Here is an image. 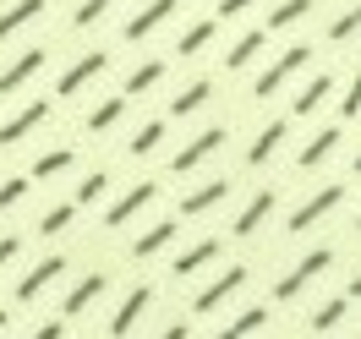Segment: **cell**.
<instances>
[{"mask_svg": "<svg viewBox=\"0 0 361 339\" xmlns=\"http://www.w3.org/2000/svg\"><path fill=\"white\" fill-rule=\"evenodd\" d=\"M121 115H126V93H115V99H99V104L88 110V132H93V137H99V132H110Z\"/></svg>", "mask_w": 361, "mask_h": 339, "instance_id": "cell-21", "label": "cell"}, {"mask_svg": "<svg viewBox=\"0 0 361 339\" xmlns=\"http://www.w3.org/2000/svg\"><path fill=\"white\" fill-rule=\"evenodd\" d=\"M263 39H269V27H252V33H241L235 44H230V55H225V66L230 71H241V66H252L257 55H263Z\"/></svg>", "mask_w": 361, "mask_h": 339, "instance_id": "cell-18", "label": "cell"}, {"mask_svg": "<svg viewBox=\"0 0 361 339\" xmlns=\"http://www.w3.org/2000/svg\"><path fill=\"white\" fill-rule=\"evenodd\" d=\"M27 339H66V317H49V323H39Z\"/></svg>", "mask_w": 361, "mask_h": 339, "instance_id": "cell-37", "label": "cell"}, {"mask_svg": "<svg viewBox=\"0 0 361 339\" xmlns=\"http://www.w3.org/2000/svg\"><path fill=\"white\" fill-rule=\"evenodd\" d=\"M225 192H230V181H208V186H197V192H186V197H180V214H186V219H192V214H208V208L219 203Z\"/></svg>", "mask_w": 361, "mask_h": 339, "instance_id": "cell-22", "label": "cell"}, {"mask_svg": "<svg viewBox=\"0 0 361 339\" xmlns=\"http://www.w3.org/2000/svg\"><path fill=\"white\" fill-rule=\"evenodd\" d=\"M219 148H225V126H208V132H197L176 159H170V170H176V175H192V170H197L203 159H214Z\"/></svg>", "mask_w": 361, "mask_h": 339, "instance_id": "cell-4", "label": "cell"}, {"mask_svg": "<svg viewBox=\"0 0 361 339\" xmlns=\"http://www.w3.org/2000/svg\"><path fill=\"white\" fill-rule=\"evenodd\" d=\"M339 115H361V71H356V82L345 88V104H339Z\"/></svg>", "mask_w": 361, "mask_h": 339, "instance_id": "cell-38", "label": "cell"}, {"mask_svg": "<svg viewBox=\"0 0 361 339\" xmlns=\"http://www.w3.org/2000/svg\"><path fill=\"white\" fill-rule=\"evenodd\" d=\"M334 142H339V132H317L312 142H307V148H301V154H295V164H301V170H317V164H323V159L334 154Z\"/></svg>", "mask_w": 361, "mask_h": 339, "instance_id": "cell-25", "label": "cell"}, {"mask_svg": "<svg viewBox=\"0 0 361 339\" xmlns=\"http://www.w3.org/2000/svg\"><path fill=\"white\" fill-rule=\"evenodd\" d=\"M356 33H361V0L350 6V11H345V17H339V23H329V39H334V44L356 39Z\"/></svg>", "mask_w": 361, "mask_h": 339, "instance_id": "cell-33", "label": "cell"}, {"mask_svg": "<svg viewBox=\"0 0 361 339\" xmlns=\"http://www.w3.org/2000/svg\"><path fill=\"white\" fill-rule=\"evenodd\" d=\"M159 142H164V121H148V126H137V132H132L126 154H132V159H142V154H154Z\"/></svg>", "mask_w": 361, "mask_h": 339, "instance_id": "cell-29", "label": "cell"}, {"mask_svg": "<svg viewBox=\"0 0 361 339\" xmlns=\"http://www.w3.org/2000/svg\"><path fill=\"white\" fill-rule=\"evenodd\" d=\"M339 323H345V301H323V307H317V317H312L317 334H334Z\"/></svg>", "mask_w": 361, "mask_h": 339, "instance_id": "cell-34", "label": "cell"}, {"mask_svg": "<svg viewBox=\"0 0 361 339\" xmlns=\"http://www.w3.org/2000/svg\"><path fill=\"white\" fill-rule=\"evenodd\" d=\"M274 214V192H257L247 208H241V219H235V235H257V225Z\"/></svg>", "mask_w": 361, "mask_h": 339, "instance_id": "cell-24", "label": "cell"}, {"mask_svg": "<svg viewBox=\"0 0 361 339\" xmlns=\"http://www.w3.org/2000/svg\"><path fill=\"white\" fill-rule=\"evenodd\" d=\"M6 323H11V312H6V307H0V328H6Z\"/></svg>", "mask_w": 361, "mask_h": 339, "instance_id": "cell-43", "label": "cell"}, {"mask_svg": "<svg viewBox=\"0 0 361 339\" xmlns=\"http://www.w3.org/2000/svg\"><path fill=\"white\" fill-rule=\"evenodd\" d=\"M104 192H110V170H88V175L77 181V197H71V203H77V208H88V203H99Z\"/></svg>", "mask_w": 361, "mask_h": 339, "instance_id": "cell-27", "label": "cell"}, {"mask_svg": "<svg viewBox=\"0 0 361 339\" xmlns=\"http://www.w3.org/2000/svg\"><path fill=\"white\" fill-rule=\"evenodd\" d=\"M44 121H49V99H33V104H23L11 121H0V148H17V142H23V137H33Z\"/></svg>", "mask_w": 361, "mask_h": 339, "instance_id": "cell-5", "label": "cell"}, {"mask_svg": "<svg viewBox=\"0 0 361 339\" xmlns=\"http://www.w3.org/2000/svg\"><path fill=\"white\" fill-rule=\"evenodd\" d=\"M61 273H66V257H61V252L39 257V263H33V269L23 273V285H17V301H39V295H44L49 285L61 279Z\"/></svg>", "mask_w": 361, "mask_h": 339, "instance_id": "cell-6", "label": "cell"}, {"mask_svg": "<svg viewBox=\"0 0 361 339\" xmlns=\"http://www.w3.org/2000/svg\"><path fill=\"white\" fill-rule=\"evenodd\" d=\"M263 323H269V312H263V307H252V312H241L235 323H225V328H219L214 339H252L257 328H263Z\"/></svg>", "mask_w": 361, "mask_h": 339, "instance_id": "cell-26", "label": "cell"}, {"mask_svg": "<svg viewBox=\"0 0 361 339\" xmlns=\"http://www.w3.org/2000/svg\"><path fill=\"white\" fill-rule=\"evenodd\" d=\"M27 186H33L27 175H11V181H0V208H17V203L27 197Z\"/></svg>", "mask_w": 361, "mask_h": 339, "instance_id": "cell-36", "label": "cell"}, {"mask_svg": "<svg viewBox=\"0 0 361 339\" xmlns=\"http://www.w3.org/2000/svg\"><path fill=\"white\" fill-rule=\"evenodd\" d=\"M71 219H77V203H55V208L44 214V219H39V235H61V230H66Z\"/></svg>", "mask_w": 361, "mask_h": 339, "instance_id": "cell-32", "label": "cell"}, {"mask_svg": "<svg viewBox=\"0 0 361 339\" xmlns=\"http://www.w3.org/2000/svg\"><path fill=\"white\" fill-rule=\"evenodd\" d=\"M241 285H247V269H241V263H230V269L219 273L214 285H203V290H197V312H214V307H225V301L241 290Z\"/></svg>", "mask_w": 361, "mask_h": 339, "instance_id": "cell-10", "label": "cell"}, {"mask_svg": "<svg viewBox=\"0 0 361 339\" xmlns=\"http://www.w3.org/2000/svg\"><path fill=\"white\" fill-rule=\"evenodd\" d=\"M170 241H176V219H159V225H148V230L132 241V257H137V263H148V257H159Z\"/></svg>", "mask_w": 361, "mask_h": 339, "instance_id": "cell-13", "label": "cell"}, {"mask_svg": "<svg viewBox=\"0 0 361 339\" xmlns=\"http://www.w3.org/2000/svg\"><path fill=\"white\" fill-rule=\"evenodd\" d=\"M170 17H176V0H148V6L132 17V23L121 27V39H126V44H142V39H148L159 23H170Z\"/></svg>", "mask_w": 361, "mask_h": 339, "instance_id": "cell-8", "label": "cell"}, {"mask_svg": "<svg viewBox=\"0 0 361 339\" xmlns=\"http://www.w3.org/2000/svg\"><path fill=\"white\" fill-rule=\"evenodd\" d=\"M356 175H361V154H356Z\"/></svg>", "mask_w": 361, "mask_h": 339, "instance_id": "cell-44", "label": "cell"}, {"mask_svg": "<svg viewBox=\"0 0 361 339\" xmlns=\"http://www.w3.org/2000/svg\"><path fill=\"white\" fill-rule=\"evenodd\" d=\"M285 132H290V121H269V126L257 132V142H252V154H247V164H252V170H263V164H269V159L279 154Z\"/></svg>", "mask_w": 361, "mask_h": 339, "instance_id": "cell-16", "label": "cell"}, {"mask_svg": "<svg viewBox=\"0 0 361 339\" xmlns=\"http://www.w3.org/2000/svg\"><path fill=\"white\" fill-rule=\"evenodd\" d=\"M39 66H44V49H23L11 66L0 71V93H17V88H27L33 77H39Z\"/></svg>", "mask_w": 361, "mask_h": 339, "instance_id": "cell-12", "label": "cell"}, {"mask_svg": "<svg viewBox=\"0 0 361 339\" xmlns=\"http://www.w3.org/2000/svg\"><path fill=\"white\" fill-rule=\"evenodd\" d=\"M307 61H312V49H307V44H290V49H285V55H279L269 71H263V77H257V82H252V93H257V99H274V93L285 88L295 71L307 66Z\"/></svg>", "mask_w": 361, "mask_h": 339, "instance_id": "cell-2", "label": "cell"}, {"mask_svg": "<svg viewBox=\"0 0 361 339\" xmlns=\"http://www.w3.org/2000/svg\"><path fill=\"white\" fill-rule=\"evenodd\" d=\"M104 66H110V55H104V49H88L82 61H71V66L61 71V82H55V93H61V99H77V93L88 88L93 77H104Z\"/></svg>", "mask_w": 361, "mask_h": 339, "instance_id": "cell-3", "label": "cell"}, {"mask_svg": "<svg viewBox=\"0 0 361 339\" xmlns=\"http://www.w3.org/2000/svg\"><path fill=\"white\" fill-rule=\"evenodd\" d=\"M329 263H334V252H329V247L307 252V257H301V263H295V269L285 273L279 285H274V301H295V295L307 290V285H312V279H317V273H323V269H329Z\"/></svg>", "mask_w": 361, "mask_h": 339, "instance_id": "cell-1", "label": "cell"}, {"mask_svg": "<svg viewBox=\"0 0 361 339\" xmlns=\"http://www.w3.org/2000/svg\"><path fill=\"white\" fill-rule=\"evenodd\" d=\"M345 295H350V301H361V273L350 279V285H345Z\"/></svg>", "mask_w": 361, "mask_h": 339, "instance_id": "cell-42", "label": "cell"}, {"mask_svg": "<svg viewBox=\"0 0 361 339\" xmlns=\"http://www.w3.org/2000/svg\"><path fill=\"white\" fill-rule=\"evenodd\" d=\"M257 0H219V17H241V11H252Z\"/></svg>", "mask_w": 361, "mask_h": 339, "instance_id": "cell-40", "label": "cell"}, {"mask_svg": "<svg viewBox=\"0 0 361 339\" xmlns=\"http://www.w3.org/2000/svg\"><path fill=\"white\" fill-rule=\"evenodd\" d=\"M159 77H164V61H142V66L126 77V88H121V93H126V99H137V93H148V88H154Z\"/></svg>", "mask_w": 361, "mask_h": 339, "instance_id": "cell-30", "label": "cell"}, {"mask_svg": "<svg viewBox=\"0 0 361 339\" xmlns=\"http://www.w3.org/2000/svg\"><path fill=\"white\" fill-rule=\"evenodd\" d=\"M329 93H334V77H329V71H317L312 82H307V88L295 93V104H290V115H312L317 104H323V99H329Z\"/></svg>", "mask_w": 361, "mask_h": 339, "instance_id": "cell-20", "label": "cell"}, {"mask_svg": "<svg viewBox=\"0 0 361 339\" xmlns=\"http://www.w3.org/2000/svg\"><path fill=\"white\" fill-rule=\"evenodd\" d=\"M104 11H110V0H82V6L71 11V27H93V23H104Z\"/></svg>", "mask_w": 361, "mask_h": 339, "instance_id": "cell-35", "label": "cell"}, {"mask_svg": "<svg viewBox=\"0 0 361 339\" xmlns=\"http://www.w3.org/2000/svg\"><path fill=\"white\" fill-rule=\"evenodd\" d=\"M154 197H159V181H137L132 192H126V197H115V203H110V214H104V225H110V230H121L126 219H132V214H142V208L154 203Z\"/></svg>", "mask_w": 361, "mask_h": 339, "instance_id": "cell-9", "label": "cell"}, {"mask_svg": "<svg viewBox=\"0 0 361 339\" xmlns=\"http://www.w3.org/2000/svg\"><path fill=\"white\" fill-rule=\"evenodd\" d=\"M44 17V0H17V6H6L0 11V44L11 39V33H23L27 23H39Z\"/></svg>", "mask_w": 361, "mask_h": 339, "instance_id": "cell-15", "label": "cell"}, {"mask_svg": "<svg viewBox=\"0 0 361 339\" xmlns=\"http://www.w3.org/2000/svg\"><path fill=\"white\" fill-rule=\"evenodd\" d=\"M307 11H312V0H279V6L269 11V27H295Z\"/></svg>", "mask_w": 361, "mask_h": 339, "instance_id": "cell-31", "label": "cell"}, {"mask_svg": "<svg viewBox=\"0 0 361 339\" xmlns=\"http://www.w3.org/2000/svg\"><path fill=\"white\" fill-rule=\"evenodd\" d=\"M214 257H219V241H197V247H186L176 257V263H170V269L180 273V279H186V273H197V269H208V263H214Z\"/></svg>", "mask_w": 361, "mask_h": 339, "instance_id": "cell-23", "label": "cell"}, {"mask_svg": "<svg viewBox=\"0 0 361 339\" xmlns=\"http://www.w3.org/2000/svg\"><path fill=\"white\" fill-rule=\"evenodd\" d=\"M214 33H219V23H192L186 33H180L176 55H197V49H208V44H214Z\"/></svg>", "mask_w": 361, "mask_h": 339, "instance_id": "cell-28", "label": "cell"}, {"mask_svg": "<svg viewBox=\"0 0 361 339\" xmlns=\"http://www.w3.org/2000/svg\"><path fill=\"white\" fill-rule=\"evenodd\" d=\"M104 290H110V279H104V273H88V279H77V285L66 290V317H82Z\"/></svg>", "mask_w": 361, "mask_h": 339, "instance_id": "cell-14", "label": "cell"}, {"mask_svg": "<svg viewBox=\"0 0 361 339\" xmlns=\"http://www.w3.org/2000/svg\"><path fill=\"white\" fill-rule=\"evenodd\" d=\"M17 252H23V241H17V235H0V269H6Z\"/></svg>", "mask_w": 361, "mask_h": 339, "instance_id": "cell-39", "label": "cell"}, {"mask_svg": "<svg viewBox=\"0 0 361 339\" xmlns=\"http://www.w3.org/2000/svg\"><path fill=\"white\" fill-rule=\"evenodd\" d=\"M159 339H186V323H170V328H164Z\"/></svg>", "mask_w": 361, "mask_h": 339, "instance_id": "cell-41", "label": "cell"}, {"mask_svg": "<svg viewBox=\"0 0 361 339\" xmlns=\"http://www.w3.org/2000/svg\"><path fill=\"white\" fill-rule=\"evenodd\" d=\"M71 164H77V154H71V148H49V154L33 159V175H27V181H55V175H66Z\"/></svg>", "mask_w": 361, "mask_h": 339, "instance_id": "cell-19", "label": "cell"}, {"mask_svg": "<svg viewBox=\"0 0 361 339\" xmlns=\"http://www.w3.org/2000/svg\"><path fill=\"white\" fill-rule=\"evenodd\" d=\"M208 99H214V82H208V77H197V82H186V88L170 99V115H180V121H186V115H197V110H203Z\"/></svg>", "mask_w": 361, "mask_h": 339, "instance_id": "cell-17", "label": "cell"}, {"mask_svg": "<svg viewBox=\"0 0 361 339\" xmlns=\"http://www.w3.org/2000/svg\"><path fill=\"white\" fill-rule=\"evenodd\" d=\"M339 197H345V186H323L317 197H307V203L290 214V230H312L323 214H334V208H339Z\"/></svg>", "mask_w": 361, "mask_h": 339, "instance_id": "cell-11", "label": "cell"}, {"mask_svg": "<svg viewBox=\"0 0 361 339\" xmlns=\"http://www.w3.org/2000/svg\"><path fill=\"white\" fill-rule=\"evenodd\" d=\"M148 307H154V290H148V285H132V290H126V301H121V307H115V317H110V339H126L137 328V317L148 312Z\"/></svg>", "mask_w": 361, "mask_h": 339, "instance_id": "cell-7", "label": "cell"}]
</instances>
